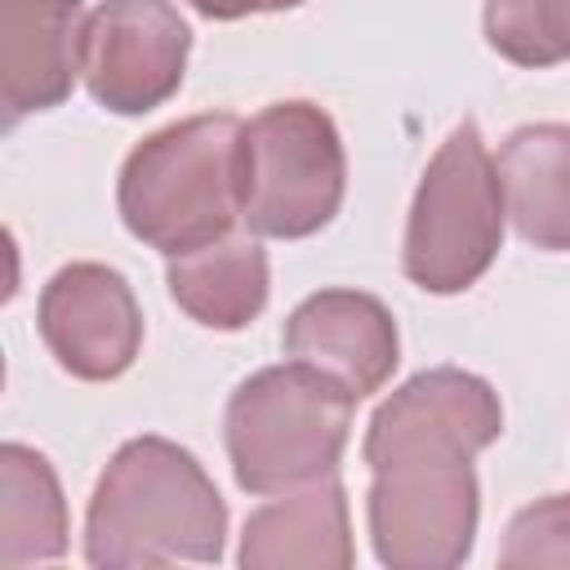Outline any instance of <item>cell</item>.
Instances as JSON below:
<instances>
[{
  "label": "cell",
  "mask_w": 570,
  "mask_h": 570,
  "mask_svg": "<svg viewBox=\"0 0 570 570\" xmlns=\"http://www.w3.org/2000/svg\"><path fill=\"white\" fill-rule=\"evenodd\" d=\"M227 503L200 459L165 436L125 441L85 512V561L98 570L218 561Z\"/></svg>",
  "instance_id": "1"
},
{
  "label": "cell",
  "mask_w": 570,
  "mask_h": 570,
  "mask_svg": "<svg viewBox=\"0 0 570 570\" xmlns=\"http://www.w3.org/2000/svg\"><path fill=\"white\" fill-rule=\"evenodd\" d=\"M245 120L205 111L147 134L120 165L116 209L129 236L165 258L200 249L240 218Z\"/></svg>",
  "instance_id": "2"
},
{
  "label": "cell",
  "mask_w": 570,
  "mask_h": 570,
  "mask_svg": "<svg viewBox=\"0 0 570 570\" xmlns=\"http://www.w3.org/2000/svg\"><path fill=\"white\" fill-rule=\"evenodd\" d=\"M356 396L330 374L285 361L249 374L223 414L232 476L245 494H285L334 476Z\"/></svg>",
  "instance_id": "3"
},
{
  "label": "cell",
  "mask_w": 570,
  "mask_h": 570,
  "mask_svg": "<svg viewBox=\"0 0 570 570\" xmlns=\"http://www.w3.org/2000/svg\"><path fill=\"white\" fill-rule=\"evenodd\" d=\"M503 183L476 129L463 120L428 160L401 240V272L428 294H463L503 249Z\"/></svg>",
  "instance_id": "4"
},
{
  "label": "cell",
  "mask_w": 570,
  "mask_h": 570,
  "mask_svg": "<svg viewBox=\"0 0 570 570\" xmlns=\"http://www.w3.org/2000/svg\"><path fill=\"white\" fill-rule=\"evenodd\" d=\"M347 156L334 120L303 98H285L245 120L240 223L267 240H303L330 227L343 205Z\"/></svg>",
  "instance_id": "5"
},
{
  "label": "cell",
  "mask_w": 570,
  "mask_h": 570,
  "mask_svg": "<svg viewBox=\"0 0 570 570\" xmlns=\"http://www.w3.org/2000/svg\"><path fill=\"white\" fill-rule=\"evenodd\" d=\"M481 485L472 459L379 468L365 490L374 557L392 570H454L472 557Z\"/></svg>",
  "instance_id": "6"
},
{
  "label": "cell",
  "mask_w": 570,
  "mask_h": 570,
  "mask_svg": "<svg viewBox=\"0 0 570 570\" xmlns=\"http://www.w3.org/2000/svg\"><path fill=\"white\" fill-rule=\"evenodd\" d=\"M191 27L174 0H102L85 18V89L116 116H142L183 85Z\"/></svg>",
  "instance_id": "7"
},
{
  "label": "cell",
  "mask_w": 570,
  "mask_h": 570,
  "mask_svg": "<svg viewBox=\"0 0 570 570\" xmlns=\"http://www.w3.org/2000/svg\"><path fill=\"white\" fill-rule=\"evenodd\" d=\"M503 432L499 392L459 365L405 379L370 419L361 459L370 472L419 459H476Z\"/></svg>",
  "instance_id": "8"
},
{
  "label": "cell",
  "mask_w": 570,
  "mask_h": 570,
  "mask_svg": "<svg viewBox=\"0 0 570 570\" xmlns=\"http://www.w3.org/2000/svg\"><path fill=\"white\" fill-rule=\"evenodd\" d=\"M36 330L71 379L111 383L138 361L142 307L116 267L67 263L40 289Z\"/></svg>",
  "instance_id": "9"
},
{
  "label": "cell",
  "mask_w": 570,
  "mask_h": 570,
  "mask_svg": "<svg viewBox=\"0 0 570 570\" xmlns=\"http://www.w3.org/2000/svg\"><path fill=\"white\" fill-rule=\"evenodd\" d=\"M281 347L289 361H303V365L330 374L356 401L379 392L401 361V338H396L392 312L374 294H361V289L307 294L285 316Z\"/></svg>",
  "instance_id": "10"
},
{
  "label": "cell",
  "mask_w": 570,
  "mask_h": 570,
  "mask_svg": "<svg viewBox=\"0 0 570 570\" xmlns=\"http://www.w3.org/2000/svg\"><path fill=\"white\" fill-rule=\"evenodd\" d=\"M80 0H0V107L4 129L58 107L85 71Z\"/></svg>",
  "instance_id": "11"
},
{
  "label": "cell",
  "mask_w": 570,
  "mask_h": 570,
  "mask_svg": "<svg viewBox=\"0 0 570 570\" xmlns=\"http://www.w3.org/2000/svg\"><path fill=\"white\" fill-rule=\"evenodd\" d=\"M236 561L245 570H347L356 561L347 490L334 476H321L254 508Z\"/></svg>",
  "instance_id": "12"
},
{
  "label": "cell",
  "mask_w": 570,
  "mask_h": 570,
  "mask_svg": "<svg viewBox=\"0 0 570 570\" xmlns=\"http://www.w3.org/2000/svg\"><path fill=\"white\" fill-rule=\"evenodd\" d=\"M503 205L517 236L534 249H570V125H521L499 147Z\"/></svg>",
  "instance_id": "13"
},
{
  "label": "cell",
  "mask_w": 570,
  "mask_h": 570,
  "mask_svg": "<svg viewBox=\"0 0 570 570\" xmlns=\"http://www.w3.org/2000/svg\"><path fill=\"white\" fill-rule=\"evenodd\" d=\"M174 303L205 330H245L267 307V254L249 236H218L200 249L174 254L165 267Z\"/></svg>",
  "instance_id": "14"
},
{
  "label": "cell",
  "mask_w": 570,
  "mask_h": 570,
  "mask_svg": "<svg viewBox=\"0 0 570 570\" xmlns=\"http://www.w3.org/2000/svg\"><path fill=\"white\" fill-rule=\"evenodd\" d=\"M67 499L53 463L22 445H0V570L58 561L67 552Z\"/></svg>",
  "instance_id": "15"
},
{
  "label": "cell",
  "mask_w": 570,
  "mask_h": 570,
  "mask_svg": "<svg viewBox=\"0 0 570 570\" xmlns=\"http://www.w3.org/2000/svg\"><path fill=\"white\" fill-rule=\"evenodd\" d=\"M485 40L517 67H557L570 58V0H485Z\"/></svg>",
  "instance_id": "16"
},
{
  "label": "cell",
  "mask_w": 570,
  "mask_h": 570,
  "mask_svg": "<svg viewBox=\"0 0 570 570\" xmlns=\"http://www.w3.org/2000/svg\"><path fill=\"white\" fill-rule=\"evenodd\" d=\"M503 570H534V566H570V494H548L521 508L499 548Z\"/></svg>",
  "instance_id": "17"
},
{
  "label": "cell",
  "mask_w": 570,
  "mask_h": 570,
  "mask_svg": "<svg viewBox=\"0 0 570 570\" xmlns=\"http://www.w3.org/2000/svg\"><path fill=\"white\" fill-rule=\"evenodd\" d=\"M196 13L214 18V22H236V18H249V13H276V9H294L303 0H187Z\"/></svg>",
  "instance_id": "18"
}]
</instances>
